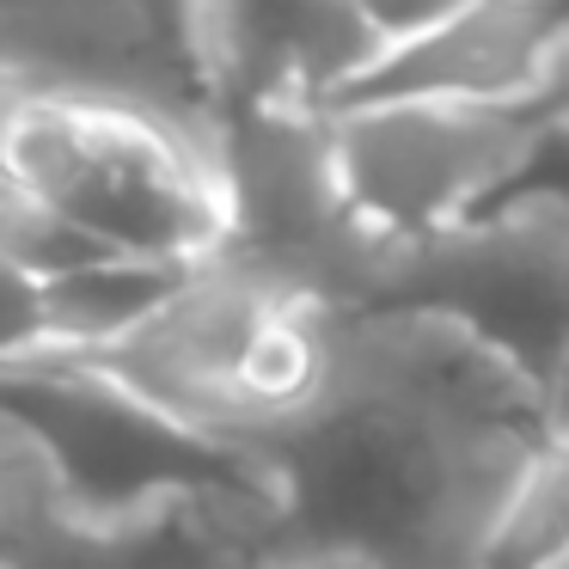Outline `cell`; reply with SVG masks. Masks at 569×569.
I'll use <instances>...</instances> for the list:
<instances>
[{"label": "cell", "mask_w": 569, "mask_h": 569, "mask_svg": "<svg viewBox=\"0 0 569 569\" xmlns=\"http://www.w3.org/2000/svg\"><path fill=\"white\" fill-rule=\"evenodd\" d=\"M209 172L221 197V251L251 263L295 307L343 312L373 300L386 233L349 209L325 104H221Z\"/></svg>", "instance_id": "obj_1"}, {"label": "cell", "mask_w": 569, "mask_h": 569, "mask_svg": "<svg viewBox=\"0 0 569 569\" xmlns=\"http://www.w3.org/2000/svg\"><path fill=\"white\" fill-rule=\"evenodd\" d=\"M0 410L38 441L62 515L92 520V527L148 520L166 502L270 490L258 453L184 429L129 386L56 349H31L0 368Z\"/></svg>", "instance_id": "obj_2"}, {"label": "cell", "mask_w": 569, "mask_h": 569, "mask_svg": "<svg viewBox=\"0 0 569 569\" xmlns=\"http://www.w3.org/2000/svg\"><path fill=\"white\" fill-rule=\"evenodd\" d=\"M368 307L459 325L545 398L569 386V190L515 184L417 239H386Z\"/></svg>", "instance_id": "obj_3"}, {"label": "cell", "mask_w": 569, "mask_h": 569, "mask_svg": "<svg viewBox=\"0 0 569 569\" xmlns=\"http://www.w3.org/2000/svg\"><path fill=\"white\" fill-rule=\"evenodd\" d=\"M0 178L117 258L197 263L221 246L209 166L166 129L123 111L31 99L7 136Z\"/></svg>", "instance_id": "obj_4"}, {"label": "cell", "mask_w": 569, "mask_h": 569, "mask_svg": "<svg viewBox=\"0 0 569 569\" xmlns=\"http://www.w3.org/2000/svg\"><path fill=\"white\" fill-rule=\"evenodd\" d=\"M325 111L349 209L386 239L435 233L502 197L551 129L532 99H349Z\"/></svg>", "instance_id": "obj_5"}, {"label": "cell", "mask_w": 569, "mask_h": 569, "mask_svg": "<svg viewBox=\"0 0 569 569\" xmlns=\"http://www.w3.org/2000/svg\"><path fill=\"white\" fill-rule=\"evenodd\" d=\"M0 74L31 99L141 117L209 166L221 104L190 50L184 0H0Z\"/></svg>", "instance_id": "obj_6"}, {"label": "cell", "mask_w": 569, "mask_h": 569, "mask_svg": "<svg viewBox=\"0 0 569 569\" xmlns=\"http://www.w3.org/2000/svg\"><path fill=\"white\" fill-rule=\"evenodd\" d=\"M184 26L214 104H331L380 56L356 0H184Z\"/></svg>", "instance_id": "obj_7"}, {"label": "cell", "mask_w": 569, "mask_h": 569, "mask_svg": "<svg viewBox=\"0 0 569 569\" xmlns=\"http://www.w3.org/2000/svg\"><path fill=\"white\" fill-rule=\"evenodd\" d=\"M563 7H520V0H466L447 19L386 43L331 104L349 99H466L515 104L539 92Z\"/></svg>", "instance_id": "obj_8"}, {"label": "cell", "mask_w": 569, "mask_h": 569, "mask_svg": "<svg viewBox=\"0 0 569 569\" xmlns=\"http://www.w3.org/2000/svg\"><path fill=\"white\" fill-rule=\"evenodd\" d=\"M569 551V386L557 392L551 422L532 441L520 478L508 483L490 532L478 545V569H551Z\"/></svg>", "instance_id": "obj_9"}, {"label": "cell", "mask_w": 569, "mask_h": 569, "mask_svg": "<svg viewBox=\"0 0 569 569\" xmlns=\"http://www.w3.org/2000/svg\"><path fill=\"white\" fill-rule=\"evenodd\" d=\"M178 276H184V263H148V258H92L80 270L50 276L43 282V331H50L43 343L56 349L111 343L160 307Z\"/></svg>", "instance_id": "obj_10"}, {"label": "cell", "mask_w": 569, "mask_h": 569, "mask_svg": "<svg viewBox=\"0 0 569 569\" xmlns=\"http://www.w3.org/2000/svg\"><path fill=\"white\" fill-rule=\"evenodd\" d=\"M50 515H62L50 466H43L38 441L0 410V557L13 551L31 527H43Z\"/></svg>", "instance_id": "obj_11"}, {"label": "cell", "mask_w": 569, "mask_h": 569, "mask_svg": "<svg viewBox=\"0 0 569 569\" xmlns=\"http://www.w3.org/2000/svg\"><path fill=\"white\" fill-rule=\"evenodd\" d=\"M43 282L26 276L13 258H0V368L43 343Z\"/></svg>", "instance_id": "obj_12"}, {"label": "cell", "mask_w": 569, "mask_h": 569, "mask_svg": "<svg viewBox=\"0 0 569 569\" xmlns=\"http://www.w3.org/2000/svg\"><path fill=\"white\" fill-rule=\"evenodd\" d=\"M356 7H361V19H368V31L380 38V50H386V43H398V38H410V31L447 19L453 7H466V0H356Z\"/></svg>", "instance_id": "obj_13"}, {"label": "cell", "mask_w": 569, "mask_h": 569, "mask_svg": "<svg viewBox=\"0 0 569 569\" xmlns=\"http://www.w3.org/2000/svg\"><path fill=\"white\" fill-rule=\"evenodd\" d=\"M532 104H539V111L551 117V129L569 141V7H563V19H557V38H551V56H545Z\"/></svg>", "instance_id": "obj_14"}, {"label": "cell", "mask_w": 569, "mask_h": 569, "mask_svg": "<svg viewBox=\"0 0 569 569\" xmlns=\"http://www.w3.org/2000/svg\"><path fill=\"white\" fill-rule=\"evenodd\" d=\"M31 104V92L19 87V80H7L0 74V153H7V136H13V123H19V111Z\"/></svg>", "instance_id": "obj_15"}, {"label": "cell", "mask_w": 569, "mask_h": 569, "mask_svg": "<svg viewBox=\"0 0 569 569\" xmlns=\"http://www.w3.org/2000/svg\"><path fill=\"white\" fill-rule=\"evenodd\" d=\"M520 7H551V13H557V7H569V0H520Z\"/></svg>", "instance_id": "obj_16"}, {"label": "cell", "mask_w": 569, "mask_h": 569, "mask_svg": "<svg viewBox=\"0 0 569 569\" xmlns=\"http://www.w3.org/2000/svg\"><path fill=\"white\" fill-rule=\"evenodd\" d=\"M551 569H569V551H563V557H557V563H551Z\"/></svg>", "instance_id": "obj_17"}]
</instances>
